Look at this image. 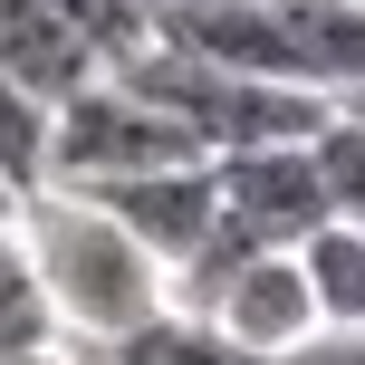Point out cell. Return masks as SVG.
<instances>
[{
  "label": "cell",
  "mask_w": 365,
  "mask_h": 365,
  "mask_svg": "<svg viewBox=\"0 0 365 365\" xmlns=\"http://www.w3.org/2000/svg\"><path fill=\"white\" fill-rule=\"evenodd\" d=\"M19 240H29L38 279H48V308H58V327H68V346H115L125 327H145V317L164 308V259L96 192L38 182V192L19 202Z\"/></svg>",
  "instance_id": "obj_1"
},
{
  "label": "cell",
  "mask_w": 365,
  "mask_h": 365,
  "mask_svg": "<svg viewBox=\"0 0 365 365\" xmlns=\"http://www.w3.org/2000/svg\"><path fill=\"white\" fill-rule=\"evenodd\" d=\"M192 125L164 115L154 96H135L125 77H87L68 106L48 115V182L68 192H96V182H125V173H154V164H192Z\"/></svg>",
  "instance_id": "obj_2"
},
{
  "label": "cell",
  "mask_w": 365,
  "mask_h": 365,
  "mask_svg": "<svg viewBox=\"0 0 365 365\" xmlns=\"http://www.w3.org/2000/svg\"><path fill=\"white\" fill-rule=\"evenodd\" d=\"M212 182H221V212H231L240 231H259L269 250H298V240L327 221V182H317V154H308V145L212 154Z\"/></svg>",
  "instance_id": "obj_3"
},
{
  "label": "cell",
  "mask_w": 365,
  "mask_h": 365,
  "mask_svg": "<svg viewBox=\"0 0 365 365\" xmlns=\"http://www.w3.org/2000/svg\"><path fill=\"white\" fill-rule=\"evenodd\" d=\"M96 202H106V212L125 221V231L145 240L164 269H173V259H182V250H192V240L221 221L212 154H192V164H154V173H125V182H96Z\"/></svg>",
  "instance_id": "obj_4"
},
{
  "label": "cell",
  "mask_w": 365,
  "mask_h": 365,
  "mask_svg": "<svg viewBox=\"0 0 365 365\" xmlns=\"http://www.w3.org/2000/svg\"><path fill=\"white\" fill-rule=\"evenodd\" d=\"M212 327L250 365H269V356H289L298 336H317V298H308V279H298V250H259L250 269L212 298Z\"/></svg>",
  "instance_id": "obj_5"
},
{
  "label": "cell",
  "mask_w": 365,
  "mask_h": 365,
  "mask_svg": "<svg viewBox=\"0 0 365 365\" xmlns=\"http://www.w3.org/2000/svg\"><path fill=\"white\" fill-rule=\"evenodd\" d=\"M0 77H19L29 96L68 106L87 77H106V58H96L87 38L48 10V0H0Z\"/></svg>",
  "instance_id": "obj_6"
},
{
  "label": "cell",
  "mask_w": 365,
  "mask_h": 365,
  "mask_svg": "<svg viewBox=\"0 0 365 365\" xmlns=\"http://www.w3.org/2000/svg\"><path fill=\"white\" fill-rule=\"evenodd\" d=\"M298 279L317 298V327H365V221H317L298 240Z\"/></svg>",
  "instance_id": "obj_7"
},
{
  "label": "cell",
  "mask_w": 365,
  "mask_h": 365,
  "mask_svg": "<svg viewBox=\"0 0 365 365\" xmlns=\"http://www.w3.org/2000/svg\"><path fill=\"white\" fill-rule=\"evenodd\" d=\"M29 346H68V327H58L48 279H38L29 240H19V212H10L0 221V356H29Z\"/></svg>",
  "instance_id": "obj_8"
},
{
  "label": "cell",
  "mask_w": 365,
  "mask_h": 365,
  "mask_svg": "<svg viewBox=\"0 0 365 365\" xmlns=\"http://www.w3.org/2000/svg\"><path fill=\"white\" fill-rule=\"evenodd\" d=\"M87 356H106V365H250L212 317H192V308H154L145 327H125L115 346H87Z\"/></svg>",
  "instance_id": "obj_9"
},
{
  "label": "cell",
  "mask_w": 365,
  "mask_h": 365,
  "mask_svg": "<svg viewBox=\"0 0 365 365\" xmlns=\"http://www.w3.org/2000/svg\"><path fill=\"white\" fill-rule=\"evenodd\" d=\"M48 96H29L19 77H0V182H10L19 202L48 182Z\"/></svg>",
  "instance_id": "obj_10"
},
{
  "label": "cell",
  "mask_w": 365,
  "mask_h": 365,
  "mask_svg": "<svg viewBox=\"0 0 365 365\" xmlns=\"http://www.w3.org/2000/svg\"><path fill=\"white\" fill-rule=\"evenodd\" d=\"M308 154H317V182H327V212L336 221H365V115L336 106L327 125L308 135Z\"/></svg>",
  "instance_id": "obj_11"
},
{
  "label": "cell",
  "mask_w": 365,
  "mask_h": 365,
  "mask_svg": "<svg viewBox=\"0 0 365 365\" xmlns=\"http://www.w3.org/2000/svg\"><path fill=\"white\" fill-rule=\"evenodd\" d=\"M48 10H58V19H68V29H77V38H87V48H96V58H106V68H125V58H135V48H145V38H154V19H145V10H135V0H48Z\"/></svg>",
  "instance_id": "obj_12"
},
{
  "label": "cell",
  "mask_w": 365,
  "mask_h": 365,
  "mask_svg": "<svg viewBox=\"0 0 365 365\" xmlns=\"http://www.w3.org/2000/svg\"><path fill=\"white\" fill-rule=\"evenodd\" d=\"M269 365H365V327H317V336H298V346L269 356Z\"/></svg>",
  "instance_id": "obj_13"
},
{
  "label": "cell",
  "mask_w": 365,
  "mask_h": 365,
  "mask_svg": "<svg viewBox=\"0 0 365 365\" xmlns=\"http://www.w3.org/2000/svg\"><path fill=\"white\" fill-rule=\"evenodd\" d=\"M0 365H87V346H29V356H0Z\"/></svg>",
  "instance_id": "obj_14"
},
{
  "label": "cell",
  "mask_w": 365,
  "mask_h": 365,
  "mask_svg": "<svg viewBox=\"0 0 365 365\" xmlns=\"http://www.w3.org/2000/svg\"><path fill=\"white\" fill-rule=\"evenodd\" d=\"M135 10H145V19H164V10H182V0H135Z\"/></svg>",
  "instance_id": "obj_15"
},
{
  "label": "cell",
  "mask_w": 365,
  "mask_h": 365,
  "mask_svg": "<svg viewBox=\"0 0 365 365\" xmlns=\"http://www.w3.org/2000/svg\"><path fill=\"white\" fill-rule=\"evenodd\" d=\"M10 212H19V192H10V182H0V221H10Z\"/></svg>",
  "instance_id": "obj_16"
},
{
  "label": "cell",
  "mask_w": 365,
  "mask_h": 365,
  "mask_svg": "<svg viewBox=\"0 0 365 365\" xmlns=\"http://www.w3.org/2000/svg\"><path fill=\"white\" fill-rule=\"evenodd\" d=\"M87 365H106V356H87Z\"/></svg>",
  "instance_id": "obj_17"
}]
</instances>
